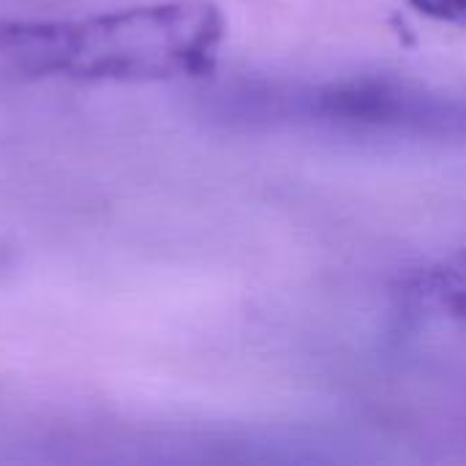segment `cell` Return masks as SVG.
Returning <instances> with one entry per match:
<instances>
[{"label":"cell","mask_w":466,"mask_h":466,"mask_svg":"<svg viewBox=\"0 0 466 466\" xmlns=\"http://www.w3.org/2000/svg\"><path fill=\"white\" fill-rule=\"evenodd\" d=\"M407 298L423 311L466 319V248L415 273L407 284Z\"/></svg>","instance_id":"cell-3"},{"label":"cell","mask_w":466,"mask_h":466,"mask_svg":"<svg viewBox=\"0 0 466 466\" xmlns=\"http://www.w3.org/2000/svg\"><path fill=\"white\" fill-rule=\"evenodd\" d=\"M218 115L246 126H309L350 137L466 139V93L355 76L336 82H251L221 93Z\"/></svg>","instance_id":"cell-2"},{"label":"cell","mask_w":466,"mask_h":466,"mask_svg":"<svg viewBox=\"0 0 466 466\" xmlns=\"http://www.w3.org/2000/svg\"><path fill=\"white\" fill-rule=\"evenodd\" d=\"M410 5L431 19L466 27V0H410Z\"/></svg>","instance_id":"cell-4"},{"label":"cell","mask_w":466,"mask_h":466,"mask_svg":"<svg viewBox=\"0 0 466 466\" xmlns=\"http://www.w3.org/2000/svg\"><path fill=\"white\" fill-rule=\"evenodd\" d=\"M224 33V14L208 0H169L87 19L0 22V85L49 76H197L216 66Z\"/></svg>","instance_id":"cell-1"}]
</instances>
